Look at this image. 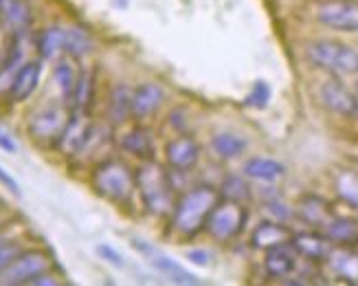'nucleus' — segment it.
I'll return each mask as SVG.
<instances>
[{
    "label": "nucleus",
    "mask_w": 358,
    "mask_h": 286,
    "mask_svg": "<svg viewBox=\"0 0 358 286\" xmlns=\"http://www.w3.org/2000/svg\"><path fill=\"white\" fill-rule=\"evenodd\" d=\"M134 181H136L138 196L143 200V207L150 214L165 216L169 214V210L176 207L172 179H169L165 168L154 163V158L152 161H143V165H138Z\"/></svg>",
    "instance_id": "f257e3e1"
},
{
    "label": "nucleus",
    "mask_w": 358,
    "mask_h": 286,
    "mask_svg": "<svg viewBox=\"0 0 358 286\" xmlns=\"http://www.w3.org/2000/svg\"><path fill=\"white\" fill-rule=\"evenodd\" d=\"M220 203V194L209 185H200L189 189L176 200L174 207V227L182 236H194L200 229H205L207 218Z\"/></svg>",
    "instance_id": "f03ea898"
},
{
    "label": "nucleus",
    "mask_w": 358,
    "mask_h": 286,
    "mask_svg": "<svg viewBox=\"0 0 358 286\" xmlns=\"http://www.w3.org/2000/svg\"><path fill=\"white\" fill-rule=\"evenodd\" d=\"M306 55L315 67L334 75H358V51L336 40H315L306 46Z\"/></svg>",
    "instance_id": "7ed1b4c3"
},
{
    "label": "nucleus",
    "mask_w": 358,
    "mask_h": 286,
    "mask_svg": "<svg viewBox=\"0 0 358 286\" xmlns=\"http://www.w3.org/2000/svg\"><path fill=\"white\" fill-rule=\"evenodd\" d=\"M92 185L108 200L128 203L136 187V181L126 163L117 161V158H108L92 172Z\"/></svg>",
    "instance_id": "20e7f679"
},
{
    "label": "nucleus",
    "mask_w": 358,
    "mask_h": 286,
    "mask_svg": "<svg viewBox=\"0 0 358 286\" xmlns=\"http://www.w3.org/2000/svg\"><path fill=\"white\" fill-rule=\"evenodd\" d=\"M244 222H246L244 205L233 203V200H222V203H217L213 212L209 214L205 229L213 238H217V240H231V238H236L244 229Z\"/></svg>",
    "instance_id": "39448f33"
},
{
    "label": "nucleus",
    "mask_w": 358,
    "mask_h": 286,
    "mask_svg": "<svg viewBox=\"0 0 358 286\" xmlns=\"http://www.w3.org/2000/svg\"><path fill=\"white\" fill-rule=\"evenodd\" d=\"M49 268V258L46 253L34 249V251H20L0 273V284L7 286H20V284H31V280L46 273Z\"/></svg>",
    "instance_id": "423d86ee"
},
{
    "label": "nucleus",
    "mask_w": 358,
    "mask_h": 286,
    "mask_svg": "<svg viewBox=\"0 0 358 286\" xmlns=\"http://www.w3.org/2000/svg\"><path fill=\"white\" fill-rule=\"evenodd\" d=\"M317 20L334 31L358 34V0H323L317 7Z\"/></svg>",
    "instance_id": "0eeeda50"
},
{
    "label": "nucleus",
    "mask_w": 358,
    "mask_h": 286,
    "mask_svg": "<svg viewBox=\"0 0 358 286\" xmlns=\"http://www.w3.org/2000/svg\"><path fill=\"white\" fill-rule=\"evenodd\" d=\"M132 247L141 253V256L157 268L159 273H163L167 280H172L176 284H200V280L189 273L182 264H178L172 256H167L165 251H161L159 247H154L145 240H141V238H134L132 240Z\"/></svg>",
    "instance_id": "6e6552de"
},
{
    "label": "nucleus",
    "mask_w": 358,
    "mask_h": 286,
    "mask_svg": "<svg viewBox=\"0 0 358 286\" xmlns=\"http://www.w3.org/2000/svg\"><path fill=\"white\" fill-rule=\"evenodd\" d=\"M69 117L64 108L57 104H49L38 108L34 115L29 117V135L36 141H57L62 130H64Z\"/></svg>",
    "instance_id": "1a4fd4ad"
},
{
    "label": "nucleus",
    "mask_w": 358,
    "mask_h": 286,
    "mask_svg": "<svg viewBox=\"0 0 358 286\" xmlns=\"http://www.w3.org/2000/svg\"><path fill=\"white\" fill-rule=\"evenodd\" d=\"M319 97L323 106L341 117L358 115V97L352 88H348L341 79H325L319 88Z\"/></svg>",
    "instance_id": "9d476101"
},
{
    "label": "nucleus",
    "mask_w": 358,
    "mask_h": 286,
    "mask_svg": "<svg viewBox=\"0 0 358 286\" xmlns=\"http://www.w3.org/2000/svg\"><path fill=\"white\" fill-rule=\"evenodd\" d=\"M92 128H95V125L88 121V115L73 113V117H69L64 130H62V135L57 139V148L66 156L82 154V150L86 148V143L92 135Z\"/></svg>",
    "instance_id": "9b49d317"
},
{
    "label": "nucleus",
    "mask_w": 358,
    "mask_h": 286,
    "mask_svg": "<svg viewBox=\"0 0 358 286\" xmlns=\"http://www.w3.org/2000/svg\"><path fill=\"white\" fill-rule=\"evenodd\" d=\"M299 264V251L294 249L292 243L277 245L273 249H266V258H264V268H266V275L282 280L292 275V271Z\"/></svg>",
    "instance_id": "f8f14e48"
},
{
    "label": "nucleus",
    "mask_w": 358,
    "mask_h": 286,
    "mask_svg": "<svg viewBox=\"0 0 358 286\" xmlns=\"http://www.w3.org/2000/svg\"><path fill=\"white\" fill-rule=\"evenodd\" d=\"M165 156H167V163L174 170L187 172L196 168V163L200 161V146L192 137L180 135L165 146Z\"/></svg>",
    "instance_id": "ddd939ff"
},
{
    "label": "nucleus",
    "mask_w": 358,
    "mask_h": 286,
    "mask_svg": "<svg viewBox=\"0 0 358 286\" xmlns=\"http://www.w3.org/2000/svg\"><path fill=\"white\" fill-rule=\"evenodd\" d=\"M40 77H42V64H40V62L38 60L24 62V64L18 69V73L13 75V82L9 86L11 102H15V104L27 102L31 95L36 93V88L40 84Z\"/></svg>",
    "instance_id": "4468645a"
},
{
    "label": "nucleus",
    "mask_w": 358,
    "mask_h": 286,
    "mask_svg": "<svg viewBox=\"0 0 358 286\" xmlns=\"http://www.w3.org/2000/svg\"><path fill=\"white\" fill-rule=\"evenodd\" d=\"M165 102V90L159 84H141L132 90V115L136 119H145L154 115Z\"/></svg>",
    "instance_id": "2eb2a0df"
},
{
    "label": "nucleus",
    "mask_w": 358,
    "mask_h": 286,
    "mask_svg": "<svg viewBox=\"0 0 358 286\" xmlns=\"http://www.w3.org/2000/svg\"><path fill=\"white\" fill-rule=\"evenodd\" d=\"M292 240V233L286 225H282L279 220H268V222H262L257 225V229L253 231L251 243L255 249H273L277 245H284Z\"/></svg>",
    "instance_id": "dca6fc26"
},
{
    "label": "nucleus",
    "mask_w": 358,
    "mask_h": 286,
    "mask_svg": "<svg viewBox=\"0 0 358 286\" xmlns=\"http://www.w3.org/2000/svg\"><path fill=\"white\" fill-rule=\"evenodd\" d=\"M294 249L299 251V256L313 260V262H319V260H325L330 258V238L328 236H319V233H297L292 236Z\"/></svg>",
    "instance_id": "f3484780"
},
{
    "label": "nucleus",
    "mask_w": 358,
    "mask_h": 286,
    "mask_svg": "<svg viewBox=\"0 0 358 286\" xmlns=\"http://www.w3.org/2000/svg\"><path fill=\"white\" fill-rule=\"evenodd\" d=\"M297 212H299V218L303 222H308V225H313V227H325L334 218L328 200H323L321 196H315V194L303 196L299 200Z\"/></svg>",
    "instance_id": "a211bd4d"
},
{
    "label": "nucleus",
    "mask_w": 358,
    "mask_h": 286,
    "mask_svg": "<svg viewBox=\"0 0 358 286\" xmlns=\"http://www.w3.org/2000/svg\"><path fill=\"white\" fill-rule=\"evenodd\" d=\"M0 18L13 34H24L31 25V7L27 0H0Z\"/></svg>",
    "instance_id": "6ab92c4d"
},
{
    "label": "nucleus",
    "mask_w": 358,
    "mask_h": 286,
    "mask_svg": "<svg viewBox=\"0 0 358 286\" xmlns=\"http://www.w3.org/2000/svg\"><path fill=\"white\" fill-rule=\"evenodd\" d=\"M121 148L138 158H143V161H152L154 158V135H152V130L143 128V125H136V128L123 135Z\"/></svg>",
    "instance_id": "aec40b11"
},
{
    "label": "nucleus",
    "mask_w": 358,
    "mask_h": 286,
    "mask_svg": "<svg viewBox=\"0 0 358 286\" xmlns=\"http://www.w3.org/2000/svg\"><path fill=\"white\" fill-rule=\"evenodd\" d=\"M244 174L248 179H255V181H266V183H273V181H279L286 174V168L275 161V158H266V156H253L248 158L244 163Z\"/></svg>",
    "instance_id": "412c9836"
},
{
    "label": "nucleus",
    "mask_w": 358,
    "mask_h": 286,
    "mask_svg": "<svg viewBox=\"0 0 358 286\" xmlns=\"http://www.w3.org/2000/svg\"><path fill=\"white\" fill-rule=\"evenodd\" d=\"M132 115V90L126 84H117L108 97V121L121 125Z\"/></svg>",
    "instance_id": "4be33fe9"
},
{
    "label": "nucleus",
    "mask_w": 358,
    "mask_h": 286,
    "mask_svg": "<svg viewBox=\"0 0 358 286\" xmlns=\"http://www.w3.org/2000/svg\"><path fill=\"white\" fill-rule=\"evenodd\" d=\"M92 102H95V73L90 71H82L77 75V84L73 90V97H71V106H73V113H84L88 115Z\"/></svg>",
    "instance_id": "5701e85b"
},
{
    "label": "nucleus",
    "mask_w": 358,
    "mask_h": 286,
    "mask_svg": "<svg viewBox=\"0 0 358 286\" xmlns=\"http://www.w3.org/2000/svg\"><path fill=\"white\" fill-rule=\"evenodd\" d=\"M92 51V38L88 36V31L82 27H69L64 29V53L71 57H84Z\"/></svg>",
    "instance_id": "b1692460"
},
{
    "label": "nucleus",
    "mask_w": 358,
    "mask_h": 286,
    "mask_svg": "<svg viewBox=\"0 0 358 286\" xmlns=\"http://www.w3.org/2000/svg\"><path fill=\"white\" fill-rule=\"evenodd\" d=\"M325 236L330 238V243L350 245L358 240V222L350 218H332L325 225Z\"/></svg>",
    "instance_id": "393cba45"
},
{
    "label": "nucleus",
    "mask_w": 358,
    "mask_h": 286,
    "mask_svg": "<svg viewBox=\"0 0 358 286\" xmlns=\"http://www.w3.org/2000/svg\"><path fill=\"white\" fill-rule=\"evenodd\" d=\"M38 51L42 60H53L59 53H64V27H49L40 34Z\"/></svg>",
    "instance_id": "a878e982"
},
{
    "label": "nucleus",
    "mask_w": 358,
    "mask_h": 286,
    "mask_svg": "<svg viewBox=\"0 0 358 286\" xmlns=\"http://www.w3.org/2000/svg\"><path fill=\"white\" fill-rule=\"evenodd\" d=\"M211 148L220 158H236L246 150V141L238 135L220 132L211 139Z\"/></svg>",
    "instance_id": "bb28decb"
},
{
    "label": "nucleus",
    "mask_w": 358,
    "mask_h": 286,
    "mask_svg": "<svg viewBox=\"0 0 358 286\" xmlns=\"http://www.w3.org/2000/svg\"><path fill=\"white\" fill-rule=\"evenodd\" d=\"M77 75H80V73H75L69 57H62L55 64L53 77H55V84H57V88L62 93V97H64V102H71V97H73V90H75V84H77Z\"/></svg>",
    "instance_id": "cd10ccee"
},
{
    "label": "nucleus",
    "mask_w": 358,
    "mask_h": 286,
    "mask_svg": "<svg viewBox=\"0 0 358 286\" xmlns=\"http://www.w3.org/2000/svg\"><path fill=\"white\" fill-rule=\"evenodd\" d=\"M330 262L332 266L341 275L345 278H358V256L350 251H343V249H336V251H330Z\"/></svg>",
    "instance_id": "c85d7f7f"
},
{
    "label": "nucleus",
    "mask_w": 358,
    "mask_h": 286,
    "mask_svg": "<svg viewBox=\"0 0 358 286\" xmlns=\"http://www.w3.org/2000/svg\"><path fill=\"white\" fill-rule=\"evenodd\" d=\"M222 198L244 205L248 198H251V189H248V185L240 177H229L222 183Z\"/></svg>",
    "instance_id": "c756f323"
},
{
    "label": "nucleus",
    "mask_w": 358,
    "mask_h": 286,
    "mask_svg": "<svg viewBox=\"0 0 358 286\" xmlns=\"http://www.w3.org/2000/svg\"><path fill=\"white\" fill-rule=\"evenodd\" d=\"M268 102H271V86L264 82V79H257V82L253 84V88H251V93L244 97V106L264 110L268 106Z\"/></svg>",
    "instance_id": "7c9ffc66"
},
{
    "label": "nucleus",
    "mask_w": 358,
    "mask_h": 286,
    "mask_svg": "<svg viewBox=\"0 0 358 286\" xmlns=\"http://www.w3.org/2000/svg\"><path fill=\"white\" fill-rule=\"evenodd\" d=\"M338 192L352 205H358V179L350 177V174H343V177L338 179Z\"/></svg>",
    "instance_id": "2f4dec72"
},
{
    "label": "nucleus",
    "mask_w": 358,
    "mask_h": 286,
    "mask_svg": "<svg viewBox=\"0 0 358 286\" xmlns=\"http://www.w3.org/2000/svg\"><path fill=\"white\" fill-rule=\"evenodd\" d=\"M97 253H99V258L101 260H106L108 264H113V266H123L126 262H123V258H121V253L117 251V249H113L110 245H99L97 247Z\"/></svg>",
    "instance_id": "473e14b6"
},
{
    "label": "nucleus",
    "mask_w": 358,
    "mask_h": 286,
    "mask_svg": "<svg viewBox=\"0 0 358 286\" xmlns=\"http://www.w3.org/2000/svg\"><path fill=\"white\" fill-rule=\"evenodd\" d=\"M18 253H20V249H18V245H0V273H3L5 271V266L15 258V256H18Z\"/></svg>",
    "instance_id": "72a5a7b5"
},
{
    "label": "nucleus",
    "mask_w": 358,
    "mask_h": 286,
    "mask_svg": "<svg viewBox=\"0 0 358 286\" xmlns=\"http://www.w3.org/2000/svg\"><path fill=\"white\" fill-rule=\"evenodd\" d=\"M0 185H5L13 196H20V194H22V192H20L18 181H15V179L11 177V174H9L3 165H0Z\"/></svg>",
    "instance_id": "f704fd0d"
},
{
    "label": "nucleus",
    "mask_w": 358,
    "mask_h": 286,
    "mask_svg": "<svg viewBox=\"0 0 358 286\" xmlns=\"http://www.w3.org/2000/svg\"><path fill=\"white\" fill-rule=\"evenodd\" d=\"M0 150H5L9 154L18 152V143H15V139L3 128V125H0Z\"/></svg>",
    "instance_id": "c9c22d12"
},
{
    "label": "nucleus",
    "mask_w": 358,
    "mask_h": 286,
    "mask_svg": "<svg viewBox=\"0 0 358 286\" xmlns=\"http://www.w3.org/2000/svg\"><path fill=\"white\" fill-rule=\"evenodd\" d=\"M187 258H189L192 262H196V264H207L209 253L207 251H189V253H187Z\"/></svg>",
    "instance_id": "e433bc0d"
},
{
    "label": "nucleus",
    "mask_w": 358,
    "mask_h": 286,
    "mask_svg": "<svg viewBox=\"0 0 358 286\" xmlns=\"http://www.w3.org/2000/svg\"><path fill=\"white\" fill-rule=\"evenodd\" d=\"M31 284H49V286H51V284H57V282H55L51 275H44V273H42V275H38V278L31 280Z\"/></svg>",
    "instance_id": "4c0bfd02"
},
{
    "label": "nucleus",
    "mask_w": 358,
    "mask_h": 286,
    "mask_svg": "<svg viewBox=\"0 0 358 286\" xmlns=\"http://www.w3.org/2000/svg\"><path fill=\"white\" fill-rule=\"evenodd\" d=\"M356 88H358V75H356Z\"/></svg>",
    "instance_id": "58836bf2"
}]
</instances>
